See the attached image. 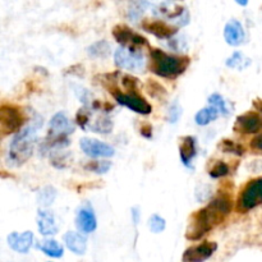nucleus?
Wrapping results in <instances>:
<instances>
[{"instance_id": "38", "label": "nucleus", "mask_w": 262, "mask_h": 262, "mask_svg": "<svg viewBox=\"0 0 262 262\" xmlns=\"http://www.w3.org/2000/svg\"><path fill=\"white\" fill-rule=\"evenodd\" d=\"M237 4H239V5H243V7H246V5L248 4V2H237Z\"/></svg>"}, {"instance_id": "22", "label": "nucleus", "mask_w": 262, "mask_h": 262, "mask_svg": "<svg viewBox=\"0 0 262 262\" xmlns=\"http://www.w3.org/2000/svg\"><path fill=\"white\" fill-rule=\"evenodd\" d=\"M38 250L42 251L46 256L53 258H59L63 256L64 248L63 246L59 242H56L55 239H43L41 242H38Z\"/></svg>"}, {"instance_id": "8", "label": "nucleus", "mask_w": 262, "mask_h": 262, "mask_svg": "<svg viewBox=\"0 0 262 262\" xmlns=\"http://www.w3.org/2000/svg\"><path fill=\"white\" fill-rule=\"evenodd\" d=\"M152 14L159 19L166 20L169 23H176L177 27H183L189 23L188 8L179 3L164 2L154 5Z\"/></svg>"}, {"instance_id": "35", "label": "nucleus", "mask_w": 262, "mask_h": 262, "mask_svg": "<svg viewBox=\"0 0 262 262\" xmlns=\"http://www.w3.org/2000/svg\"><path fill=\"white\" fill-rule=\"evenodd\" d=\"M141 132H142V136H145V137L150 138L151 137V133H152V128H151V125L146 124V125H143L142 129H141Z\"/></svg>"}, {"instance_id": "24", "label": "nucleus", "mask_w": 262, "mask_h": 262, "mask_svg": "<svg viewBox=\"0 0 262 262\" xmlns=\"http://www.w3.org/2000/svg\"><path fill=\"white\" fill-rule=\"evenodd\" d=\"M225 64H227V67H229V68L235 69V71L238 72H242L251 66V59L247 58V56L243 53H241V51H234V53L227 59Z\"/></svg>"}, {"instance_id": "10", "label": "nucleus", "mask_w": 262, "mask_h": 262, "mask_svg": "<svg viewBox=\"0 0 262 262\" xmlns=\"http://www.w3.org/2000/svg\"><path fill=\"white\" fill-rule=\"evenodd\" d=\"M113 36H114L115 41L120 43L123 48L130 49V50H140L142 48H148L147 38L143 37L140 33L135 32L130 27L125 25H117L113 28Z\"/></svg>"}, {"instance_id": "28", "label": "nucleus", "mask_w": 262, "mask_h": 262, "mask_svg": "<svg viewBox=\"0 0 262 262\" xmlns=\"http://www.w3.org/2000/svg\"><path fill=\"white\" fill-rule=\"evenodd\" d=\"M230 169L229 165L224 161H215L214 164H210L209 166V174L211 178H222V177H227L229 174Z\"/></svg>"}, {"instance_id": "13", "label": "nucleus", "mask_w": 262, "mask_h": 262, "mask_svg": "<svg viewBox=\"0 0 262 262\" xmlns=\"http://www.w3.org/2000/svg\"><path fill=\"white\" fill-rule=\"evenodd\" d=\"M141 26H142L143 31L156 36L158 38H161V40H169V38L174 37L178 32V27L166 22V20L159 19V18H156V19H143Z\"/></svg>"}, {"instance_id": "20", "label": "nucleus", "mask_w": 262, "mask_h": 262, "mask_svg": "<svg viewBox=\"0 0 262 262\" xmlns=\"http://www.w3.org/2000/svg\"><path fill=\"white\" fill-rule=\"evenodd\" d=\"M196 138L192 136L182 137L181 142H179V156H181V160L184 166L192 168L191 163L196 158Z\"/></svg>"}, {"instance_id": "21", "label": "nucleus", "mask_w": 262, "mask_h": 262, "mask_svg": "<svg viewBox=\"0 0 262 262\" xmlns=\"http://www.w3.org/2000/svg\"><path fill=\"white\" fill-rule=\"evenodd\" d=\"M64 242L68 247L69 251H72L76 255L82 256L86 253L87 250V238L79 232H67L64 235Z\"/></svg>"}, {"instance_id": "5", "label": "nucleus", "mask_w": 262, "mask_h": 262, "mask_svg": "<svg viewBox=\"0 0 262 262\" xmlns=\"http://www.w3.org/2000/svg\"><path fill=\"white\" fill-rule=\"evenodd\" d=\"M74 123L71 122L66 113H56L49 122L48 136L42 142V151L50 152L63 150L64 147L69 146L71 141L68 137L74 132Z\"/></svg>"}, {"instance_id": "17", "label": "nucleus", "mask_w": 262, "mask_h": 262, "mask_svg": "<svg viewBox=\"0 0 262 262\" xmlns=\"http://www.w3.org/2000/svg\"><path fill=\"white\" fill-rule=\"evenodd\" d=\"M33 241H35L33 233L28 232V230L23 233L13 232L7 237V242L9 245V247L18 253L30 252L31 247L33 245Z\"/></svg>"}, {"instance_id": "12", "label": "nucleus", "mask_w": 262, "mask_h": 262, "mask_svg": "<svg viewBox=\"0 0 262 262\" xmlns=\"http://www.w3.org/2000/svg\"><path fill=\"white\" fill-rule=\"evenodd\" d=\"M79 147L92 159H107L114 156L115 150L113 146L107 145L106 142L96 140V138L83 137L79 141Z\"/></svg>"}, {"instance_id": "29", "label": "nucleus", "mask_w": 262, "mask_h": 262, "mask_svg": "<svg viewBox=\"0 0 262 262\" xmlns=\"http://www.w3.org/2000/svg\"><path fill=\"white\" fill-rule=\"evenodd\" d=\"M112 168V163L110 161H91V163H87L84 165L86 170L92 171V173L96 174H105L110 170Z\"/></svg>"}, {"instance_id": "27", "label": "nucleus", "mask_w": 262, "mask_h": 262, "mask_svg": "<svg viewBox=\"0 0 262 262\" xmlns=\"http://www.w3.org/2000/svg\"><path fill=\"white\" fill-rule=\"evenodd\" d=\"M55 199H56V191L55 188H53V187H45V188L41 189L37 194V201L42 207L50 206Z\"/></svg>"}, {"instance_id": "6", "label": "nucleus", "mask_w": 262, "mask_h": 262, "mask_svg": "<svg viewBox=\"0 0 262 262\" xmlns=\"http://www.w3.org/2000/svg\"><path fill=\"white\" fill-rule=\"evenodd\" d=\"M115 76H117V74H113V79H110V81H107L104 77V84L105 87L109 90L110 94L114 96L117 102H119L123 106L128 107V109L132 110V112L137 113V114H150L151 110H152V106L150 105V102L146 101V99H143L140 94H128V92L122 91V90L117 86V83H115V82H117L114 78Z\"/></svg>"}, {"instance_id": "26", "label": "nucleus", "mask_w": 262, "mask_h": 262, "mask_svg": "<svg viewBox=\"0 0 262 262\" xmlns=\"http://www.w3.org/2000/svg\"><path fill=\"white\" fill-rule=\"evenodd\" d=\"M207 101H209L210 106L215 107L222 117H229L230 115V109L228 107V102L225 101V99L220 94L210 95Z\"/></svg>"}, {"instance_id": "19", "label": "nucleus", "mask_w": 262, "mask_h": 262, "mask_svg": "<svg viewBox=\"0 0 262 262\" xmlns=\"http://www.w3.org/2000/svg\"><path fill=\"white\" fill-rule=\"evenodd\" d=\"M37 228L38 232L43 237L49 235H55L58 233V223H56L55 216L51 211L46 209H40L37 212Z\"/></svg>"}, {"instance_id": "11", "label": "nucleus", "mask_w": 262, "mask_h": 262, "mask_svg": "<svg viewBox=\"0 0 262 262\" xmlns=\"http://www.w3.org/2000/svg\"><path fill=\"white\" fill-rule=\"evenodd\" d=\"M260 205H262V177L253 179L245 187L237 202V209L246 212Z\"/></svg>"}, {"instance_id": "34", "label": "nucleus", "mask_w": 262, "mask_h": 262, "mask_svg": "<svg viewBox=\"0 0 262 262\" xmlns=\"http://www.w3.org/2000/svg\"><path fill=\"white\" fill-rule=\"evenodd\" d=\"M251 146H252V148H255V150L262 151V132L255 136V138L251 141Z\"/></svg>"}, {"instance_id": "9", "label": "nucleus", "mask_w": 262, "mask_h": 262, "mask_svg": "<svg viewBox=\"0 0 262 262\" xmlns=\"http://www.w3.org/2000/svg\"><path fill=\"white\" fill-rule=\"evenodd\" d=\"M114 61L118 68L129 72H141L146 66V59L142 51L130 50L123 46H119L115 50Z\"/></svg>"}, {"instance_id": "15", "label": "nucleus", "mask_w": 262, "mask_h": 262, "mask_svg": "<svg viewBox=\"0 0 262 262\" xmlns=\"http://www.w3.org/2000/svg\"><path fill=\"white\" fill-rule=\"evenodd\" d=\"M217 250V245L215 242H202L197 246H192L188 250L184 251L183 262H205L209 260Z\"/></svg>"}, {"instance_id": "4", "label": "nucleus", "mask_w": 262, "mask_h": 262, "mask_svg": "<svg viewBox=\"0 0 262 262\" xmlns=\"http://www.w3.org/2000/svg\"><path fill=\"white\" fill-rule=\"evenodd\" d=\"M151 56V71L159 77L166 79H176L186 72L191 59L187 55L168 54L160 49H152Z\"/></svg>"}, {"instance_id": "25", "label": "nucleus", "mask_w": 262, "mask_h": 262, "mask_svg": "<svg viewBox=\"0 0 262 262\" xmlns=\"http://www.w3.org/2000/svg\"><path fill=\"white\" fill-rule=\"evenodd\" d=\"M87 54H89L90 58L105 59L112 54V48H110V45L106 41L101 40L92 43V45L87 49Z\"/></svg>"}, {"instance_id": "2", "label": "nucleus", "mask_w": 262, "mask_h": 262, "mask_svg": "<svg viewBox=\"0 0 262 262\" xmlns=\"http://www.w3.org/2000/svg\"><path fill=\"white\" fill-rule=\"evenodd\" d=\"M112 109V105L100 101L92 102L91 105H84L77 112L76 123L84 130H91L100 135H109L113 130V120L107 114Z\"/></svg>"}, {"instance_id": "36", "label": "nucleus", "mask_w": 262, "mask_h": 262, "mask_svg": "<svg viewBox=\"0 0 262 262\" xmlns=\"http://www.w3.org/2000/svg\"><path fill=\"white\" fill-rule=\"evenodd\" d=\"M132 215H133V220H135V224L137 225L138 220H140V210H138V207L132 209Z\"/></svg>"}, {"instance_id": "14", "label": "nucleus", "mask_w": 262, "mask_h": 262, "mask_svg": "<svg viewBox=\"0 0 262 262\" xmlns=\"http://www.w3.org/2000/svg\"><path fill=\"white\" fill-rule=\"evenodd\" d=\"M262 129V117L258 113L248 112L235 120L234 130L241 135H256Z\"/></svg>"}, {"instance_id": "1", "label": "nucleus", "mask_w": 262, "mask_h": 262, "mask_svg": "<svg viewBox=\"0 0 262 262\" xmlns=\"http://www.w3.org/2000/svg\"><path fill=\"white\" fill-rule=\"evenodd\" d=\"M232 209L233 201L227 193L215 197L210 204L192 214L186 232L187 239L199 241L204 238L227 219Z\"/></svg>"}, {"instance_id": "31", "label": "nucleus", "mask_w": 262, "mask_h": 262, "mask_svg": "<svg viewBox=\"0 0 262 262\" xmlns=\"http://www.w3.org/2000/svg\"><path fill=\"white\" fill-rule=\"evenodd\" d=\"M220 148H222L223 151H225V152H230L239 156L243 155V152H245V148H243L239 143L233 142V141H229V140L223 141V142L220 143Z\"/></svg>"}, {"instance_id": "18", "label": "nucleus", "mask_w": 262, "mask_h": 262, "mask_svg": "<svg viewBox=\"0 0 262 262\" xmlns=\"http://www.w3.org/2000/svg\"><path fill=\"white\" fill-rule=\"evenodd\" d=\"M224 38L230 46L242 45L246 40V31L242 23L237 19H230L224 27Z\"/></svg>"}, {"instance_id": "37", "label": "nucleus", "mask_w": 262, "mask_h": 262, "mask_svg": "<svg viewBox=\"0 0 262 262\" xmlns=\"http://www.w3.org/2000/svg\"><path fill=\"white\" fill-rule=\"evenodd\" d=\"M253 105H255L256 109L258 110V113H261L262 114V101H255V104Z\"/></svg>"}, {"instance_id": "23", "label": "nucleus", "mask_w": 262, "mask_h": 262, "mask_svg": "<svg viewBox=\"0 0 262 262\" xmlns=\"http://www.w3.org/2000/svg\"><path fill=\"white\" fill-rule=\"evenodd\" d=\"M219 117V112H217L215 107L209 105L207 107L199 110V113H197L196 117H194V122H196V124L200 125V127H205V125H209L210 123L216 120Z\"/></svg>"}, {"instance_id": "16", "label": "nucleus", "mask_w": 262, "mask_h": 262, "mask_svg": "<svg viewBox=\"0 0 262 262\" xmlns=\"http://www.w3.org/2000/svg\"><path fill=\"white\" fill-rule=\"evenodd\" d=\"M76 225L77 229L82 234H90V233H94L96 230L97 220L91 205L84 204L77 210Z\"/></svg>"}, {"instance_id": "33", "label": "nucleus", "mask_w": 262, "mask_h": 262, "mask_svg": "<svg viewBox=\"0 0 262 262\" xmlns=\"http://www.w3.org/2000/svg\"><path fill=\"white\" fill-rule=\"evenodd\" d=\"M150 5V3H146V2H141V3H132L130 4V8H129V12H128V14H129V18H137L138 15L142 14V12H145V7H148Z\"/></svg>"}, {"instance_id": "7", "label": "nucleus", "mask_w": 262, "mask_h": 262, "mask_svg": "<svg viewBox=\"0 0 262 262\" xmlns=\"http://www.w3.org/2000/svg\"><path fill=\"white\" fill-rule=\"evenodd\" d=\"M25 112L22 107L13 104H2L0 106V133L3 137L9 135H17L23 129L26 123Z\"/></svg>"}, {"instance_id": "32", "label": "nucleus", "mask_w": 262, "mask_h": 262, "mask_svg": "<svg viewBox=\"0 0 262 262\" xmlns=\"http://www.w3.org/2000/svg\"><path fill=\"white\" fill-rule=\"evenodd\" d=\"M182 106L179 105L178 101H174L173 104L169 106L168 110V120L170 123H177L179 120V118L182 117Z\"/></svg>"}, {"instance_id": "30", "label": "nucleus", "mask_w": 262, "mask_h": 262, "mask_svg": "<svg viewBox=\"0 0 262 262\" xmlns=\"http://www.w3.org/2000/svg\"><path fill=\"white\" fill-rule=\"evenodd\" d=\"M147 225H148V229H150L151 233L159 234V233H161L165 230L166 222L163 219V217L155 214V215H152V216H150V219H148V222H147Z\"/></svg>"}, {"instance_id": "3", "label": "nucleus", "mask_w": 262, "mask_h": 262, "mask_svg": "<svg viewBox=\"0 0 262 262\" xmlns=\"http://www.w3.org/2000/svg\"><path fill=\"white\" fill-rule=\"evenodd\" d=\"M37 143V127L28 125L14 135L8 148L7 161L10 166L23 165L31 159Z\"/></svg>"}]
</instances>
